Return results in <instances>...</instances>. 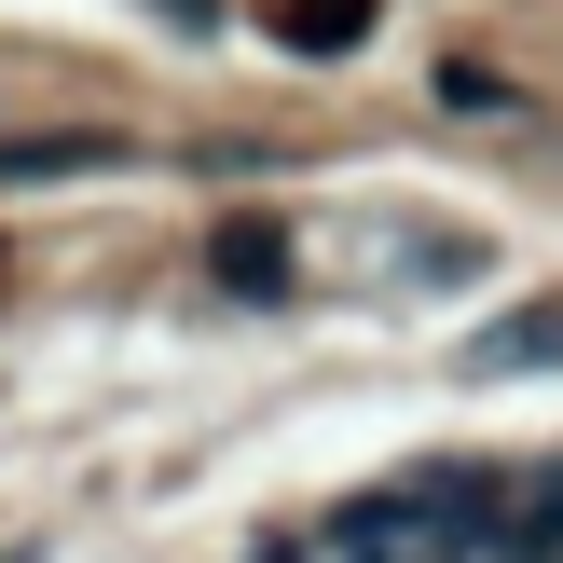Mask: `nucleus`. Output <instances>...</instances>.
Segmentation results:
<instances>
[{"label":"nucleus","instance_id":"1","mask_svg":"<svg viewBox=\"0 0 563 563\" xmlns=\"http://www.w3.org/2000/svg\"><path fill=\"white\" fill-rule=\"evenodd\" d=\"M220 275H234L247 302H275V275H289V234H275V220H220V247H207Z\"/></svg>","mask_w":563,"mask_h":563},{"label":"nucleus","instance_id":"3","mask_svg":"<svg viewBox=\"0 0 563 563\" xmlns=\"http://www.w3.org/2000/svg\"><path fill=\"white\" fill-rule=\"evenodd\" d=\"M69 165H110V137H97V124H69V137H14V152H0V179H69Z\"/></svg>","mask_w":563,"mask_h":563},{"label":"nucleus","instance_id":"2","mask_svg":"<svg viewBox=\"0 0 563 563\" xmlns=\"http://www.w3.org/2000/svg\"><path fill=\"white\" fill-rule=\"evenodd\" d=\"M275 42H302V55H344V42H372V0H275Z\"/></svg>","mask_w":563,"mask_h":563},{"label":"nucleus","instance_id":"4","mask_svg":"<svg viewBox=\"0 0 563 563\" xmlns=\"http://www.w3.org/2000/svg\"><path fill=\"white\" fill-rule=\"evenodd\" d=\"M165 14H179V27H207V0H165Z\"/></svg>","mask_w":563,"mask_h":563}]
</instances>
